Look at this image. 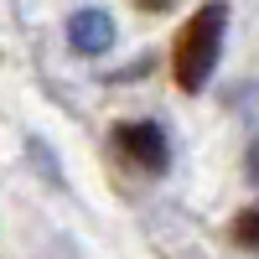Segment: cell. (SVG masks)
Instances as JSON below:
<instances>
[{
  "label": "cell",
  "instance_id": "cell-4",
  "mask_svg": "<svg viewBox=\"0 0 259 259\" xmlns=\"http://www.w3.org/2000/svg\"><path fill=\"white\" fill-rule=\"evenodd\" d=\"M233 244H244V249L259 254V207H249V212L233 218Z\"/></svg>",
  "mask_w": 259,
  "mask_h": 259
},
{
  "label": "cell",
  "instance_id": "cell-5",
  "mask_svg": "<svg viewBox=\"0 0 259 259\" xmlns=\"http://www.w3.org/2000/svg\"><path fill=\"white\" fill-rule=\"evenodd\" d=\"M135 6H140V11H156V16H161V11H171V6H177V0H135Z\"/></svg>",
  "mask_w": 259,
  "mask_h": 259
},
{
  "label": "cell",
  "instance_id": "cell-2",
  "mask_svg": "<svg viewBox=\"0 0 259 259\" xmlns=\"http://www.w3.org/2000/svg\"><path fill=\"white\" fill-rule=\"evenodd\" d=\"M114 145H119V156L135 166L140 177H161V171L171 166V145H166L161 124H119Z\"/></svg>",
  "mask_w": 259,
  "mask_h": 259
},
{
  "label": "cell",
  "instance_id": "cell-6",
  "mask_svg": "<svg viewBox=\"0 0 259 259\" xmlns=\"http://www.w3.org/2000/svg\"><path fill=\"white\" fill-rule=\"evenodd\" d=\"M249 177H254V182H259V140H254V145H249Z\"/></svg>",
  "mask_w": 259,
  "mask_h": 259
},
{
  "label": "cell",
  "instance_id": "cell-3",
  "mask_svg": "<svg viewBox=\"0 0 259 259\" xmlns=\"http://www.w3.org/2000/svg\"><path fill=\"white\" fill-rule=\"evenodd\" d=\"M68 41L78 52H109V41H114V21L104 16V11H78L73 21H68Z\"/></svg>",
  "mask_w": 259,
  "mask_h": 259
},
{
  "label": "cell",
  "instance_id": "cell-1",
  "mask_svg": "<svg viewBox=\"0 0 259 259\" xmlns=\"http://www.w3.org/2000/svg\"><path fill=\"white\" fill-rule=\"evenodd\" d=\"M223 26H228V6H223V0H207V6H197V16L182 26L177 47H171V73H177V83H182L187 94H197L202 83L212 78V68H218Z\"/></svg>",
  "mask_w": 259,
  "mask_h": 259
}]
</instances>
